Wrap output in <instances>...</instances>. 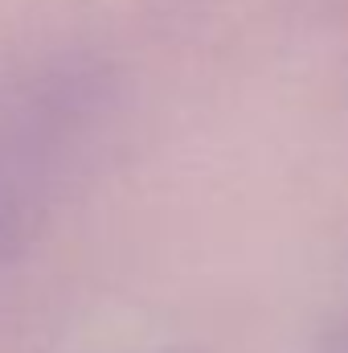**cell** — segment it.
Wrapping results in <instances>:
<instances>
[{"label":"cell","instance_id":"1","mask_svg":"<svg viewBox=\"0 0 348 353\" xmlns=\"http://www.w3.org/2000/svg\"><path fill=\"white\" fill-rule=\"evenodd\" d=\"M320 353H348V321L328 329V337L320 341Z\"/></svg>","mask_w":348,"mask_h":353}]
</instances>
